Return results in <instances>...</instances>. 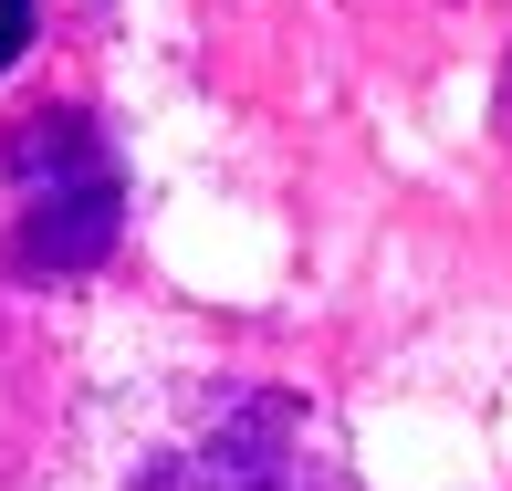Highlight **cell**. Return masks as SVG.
Listing matches in <instances>:
<instances>
[{
  "label": "cell",
  "mask_w": 512,
  "mask_h": 491,
  "mask_svg": "<svg viewBox=\"0 0 512 491\" xmlns=\"http://www.w3.org/2000/svg\"><path fill=\"white\" fill-rule=\"evenodd\" d=\"M11 189H21V251H32V262H84V251H105L115 168H105V147L74 126V115H32V126H21Z\"/></svg>",
  "instance_id": "6da1fadb"
},
{
  "label": "cell",
  "mask_w": 512,
  "mask_h": 491,
  "mask_svg": "<svg viewBox=\"0 0 512 491\" xmlns=\"http://www.w3.org/2000/svg\"><path fill=\"white\" fill-rule=\"evenodd\" d=\"M21 32H32V0H0V74H11V53H21Z\"/></svg>",
  "instance_id": "7a4b0ae2"
}]
</instances>
